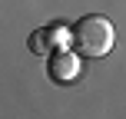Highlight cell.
<instances>
[{
    "mask_svg": "<svg viewBox=\"0 0 126 119\" xmlns=\"http://www.w3.org/2000/svg\"><path fill=\"white\" fill-rule=\"evenodd\" d=\"M53 73H57V79H70V76H76V60H73V53H70V56H60L57 63H53Z\"/></svg>",
    "mask_w": 126,
    "mask_h": 119,
    "instance_id": "obj_2",
    "label": "cell"
},
{
    "mask_svg": "<svg viewBox=\"0 0 126 119\" xmlns=\"http://www.w3.org/2000/svg\"><path fill=\"white\" fill-rule=\"evenodd\" d=\"M113 37H116L113 23L106 17H100V13H90V17L76 20L70 26V46L80 56H103V53H110L113 50Z\"/></svg>",
    "mask_w": 126,
    "mask_h": 119,
    "instance_id": "obj_1",
    "label": "cell"
}]
</instances>
